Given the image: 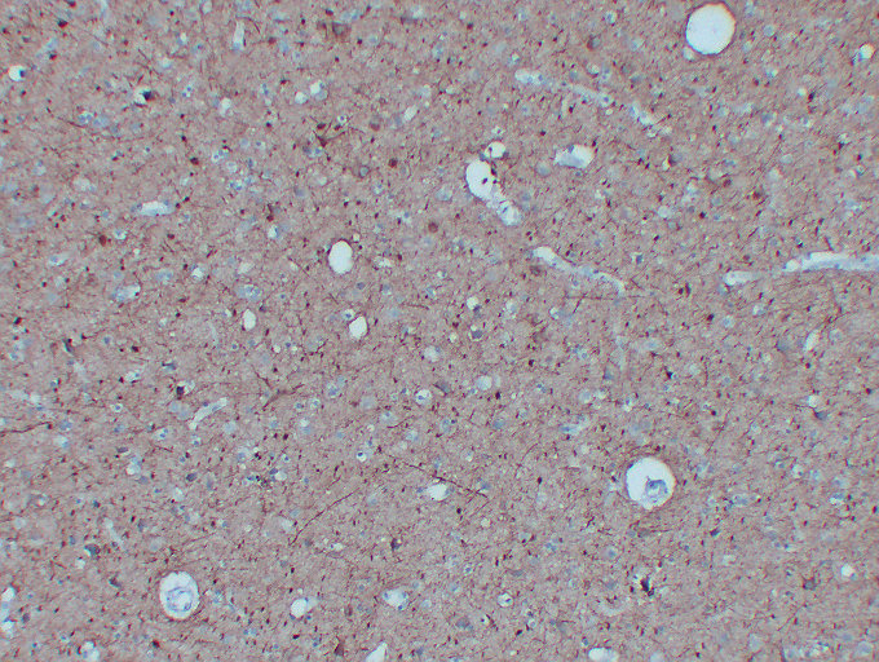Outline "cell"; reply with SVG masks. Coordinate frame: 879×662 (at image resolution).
<instances>
[{
    "label": "cell",
    "mask_w": 879,
    "mask_h": 662,
    "mask_svg": "<svg viewBox=\"0 0 879 662\" xmlns=\"http://www.w3.org/2000/svg\"><path fill=\"white\" fill-rule=\"evenodd\" d=\"M163 607L176 619L187 617L196 607L197 591L191 578L174 575L163 581L161 588Z\"/></svg>",
    "instance_id": "1"
}]
</instances>
